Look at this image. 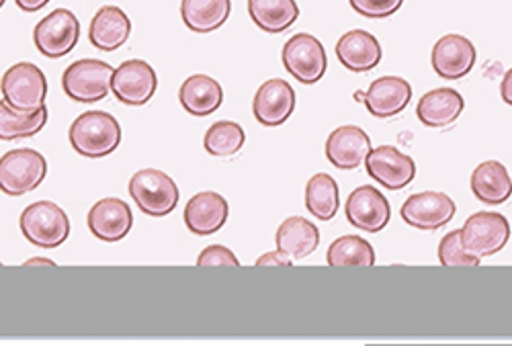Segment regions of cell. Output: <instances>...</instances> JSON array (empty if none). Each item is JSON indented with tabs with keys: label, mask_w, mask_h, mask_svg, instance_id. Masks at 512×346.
Listing matches in <instances>:
<instances>
[{
	"label": "cell",
	"mask_w": 512,
	"mask_h": 346,
	"mask_svg": "<svg viewBox=\"0 0 512 346\" xmlns=\"http://www.w3.org/2000/svg\"><path fill=\"white\" fill-rule=\"evenodd\" d=\"M326 263L334 269L373 267L375 265V250L365 238L343 236L330 244V248L326 252Z\"/></svg>",
	"instance_id": "f1b7e54d"
},
{
	"label": "cell",
	"mask_w": 512,
	"mask_h": 346,
	"mask_svg": "<svg viewBox=\"0 0 512 346\" xmlns=\"http://www.w3.org/2000/svg\"><path fill=\"white\" fill-rule=\"evenodd\" d=\"M476 46L463 35L449 33L443 35L433 48V68L441 78L459 80L472 72L476 66Z\"/></svg>",
	"instance_id": "2e32d148"
},
{
	"label": "cell",
	"mask_w": 512,
	"mask_h": 346,
	"mask_svg": "<svg viewBox=\"0 0 512 346\" xmlns=\"http://www.w3.org/2000/svg\"><path fill=\"white\" fill-rule=\"evenodd\" d=\"M283 66L302 84H316L328 70L326 50L318 37L310 33H297L285 43Z\"/></svg>",
	"instance_id": "ba28073f"
},
{
	"label": "cell",
	"mask_w": 512,
	"mask_h": 346,
	"mask_svg": "<svg viewBox=\"0 0 512 346\" xmlns=\"http://www.w3.org/2000/svg\"><path fill=\"white\" fill-rule=\"evenodd\" d=\"M17 9H21L23 13H37L44 7L50 5V0H15Z\"/></svg>",
	"instance_id": "d590c367"
},
{
	"label": "cell",
	"mask_w": 512,
	"mask_h": 346,
	"mask_svg": "<svg viewBox=\"0 0 512 346\" xmlns=\"http://www.w3.org/2000/svg\"><path fill=\"white\" fill-rule=\"evenodd\" d=\"M179 101L187 113L195 117H207L222 107L224 91L220 82L211 76L193 74L181 84Z\"/></svg>",
	"instance_id": "7402d4cb"
},
{
	"label": "cell",
	"mask_w": 512,
	"mask_h": 346,
	"mask_svg": "<svg viewBox=\"0 0 512 346\" xmlns=\"http://www.w3.org/2000/svg\"><path fill=\"white\" fill-rule=\"evenodd\" d=\"M463 107L465 101L455 89H435L420 99L416 115L426 127H449L459 119Z\"/></svg>",
	"instance_id": "cb8c5ba5"
},
{
	"label": "cell",
	"mask_w": 512,
	"mask_h": 346,
	"mask_svg": "<svg viewBox=\"0 0 512 346\" xmlns=\"http://www.w3.org/2000/svg\"><path fill=\"white\" fill-rule=\"evenodd\" d=\"M80 23L68 9H56L33 29V43L41 56L58 60L68 56L78 43Z\"/></svg>",
	"instance_id": "52a82bcc"
},
{
	"label": "cell",
	"mask_w": 512,
	"mask_h": 346,
	"mask_svg": "<svg viewBox=\"0 0 512 346\" xmlns=\"http://www.w3.org/2000/svg\"><path fill=\"white\" fill-rule=\"evenodd\" d=\"M48 119H50V113L46 105L35 113L23 115L13 111L5 101H0V140L13 142V140L33 138L46 127Z\"/></svg>",
	"instance_id": "83f0119b"
},
{
	"label": "cell",
	"mask_w": 512,
	"mask_h": 346,
	"mask_svg": "<svg viewBox=\"0 0 512 346\" xmlns=\"http://www.w3.org/2000/svg\"><path fill=\"white\" fill-rule=\"evenodd\" d=\"M277 250L289 261H302L320 246L318 228L306 218H287L277 230Z\"/></svg>",
	"instance_id": "603a6c76"
},
{
	"label": "cell",
	"mask_w": 512,
	"mask_h": 346,
	"mask_svg": "<svg viewBox=\"0 0 512 346\" xmlns=\"http://www.w3.org/2000/svg\"><path fill=\"white\" fill-rule=\"evenodd\" d=\"M500 95H502V101L512 107V68L504 74L502 78V84H500Z\"/></svg>",
	"instance_id": "8d00e7d4"
},
{
	"label": "cell",
	"mask_w": 512,
	"mask_h": 346,
	"mask_svg": "<svg viewBox=\"0 0 512 346\" xmlns=\"http://www.w3.org/2000/svg\"><path fill=\"white\" fill-rule=\"evenodd\" d=\"M355 13L367 19H388L398 13L404 0H349Z\"/></svg>",
	"instance_id": "d6a6232c"
},
{
	"label": "cell",
	"mask_w": 512,
	"mask_h": 346,
	"mask_svg": "<svg viewBox=\"0 0 512 346\" xmlns=\"http://www.w3.org/2000/svg\"><path fill=\"white\" fill-rule=\"evenodd\" d=\"M130 195L150 218H164V215L173 213L181 199L177 183L166 172L156 168L136 172L130 181Z\"/></svg>",
	"instance_id": "277c9868"
},
{
	"label": "cell",
	"mask_w": 512,
	"mask_h": 346,
	"mask_svg": "<svg viewBox=\"0 0 512 346\" xmlns=\"http://www.w3.org/2000/svg\"><path fill=\"white\" fill-rule=\"evenodd\" d=\"M365 168L373 181L390 191H402L416 177L414 160L394 146H379L371 150L365 158Z\"/></svg>",
	"instance_id": "7c38bea8"
},
{
	"label": "cell",
	"mask_w": 512,
	"mask_h": 346,
	"mask_svg": "<svg viewBox=\"0 0 512 346\" xmlns=\"http://www.w3.org/2000/svg\"><path fill=\"white\" fill-rule=\"evenodd\" d=\"M345 211L351 226L369 234L381 232L392 220V207L388 199L371 185L355 189L347 199Z\"/></svg>",
	"instance_id": "4fadbf2b"
},
{
	"label": "cell",
	"mask_w": 512,
	"mask_h": 346,
	"mask_svg": "<svg viewBox=\"0 0 512 346\" xmlns=\"http://www.w3.org/2000/svg\"><path fill=\"white\" fill-rule=\"evenodd\" d=\"M158 86V76L154 68L144 60L123 62L111 78V93L115 99L127 107L146 105Z\"/></svg>",
	"instance_id": "30bf717a"
},
{
	"label": "cell",
	"mask_w": 512,
	"mask_h": 346,
	"mask_svg": "<svg viewBox=\"0 0 512 346\" xmlns=\"http://www.w3.org/2000/svg\"><path fill=\"white\" fill-rule=\"evenodd\" d=\"M244 142H246L244 129L234 121L213 123L207 129L205 140H203L205 150L216 158H228V156L238 154L242 150Z\"/></svg>",
	"instance_id": "4dcf8cb0"
},
{
	"label": "cell",
	"mask_w": 512,
	"mask_h": 346,
	"mask_svg": "<svg viewBox=\"0 0 512 346\" xmlns=\"http://www.w3.org/2000/svg\"><path fill=\"white\" fill-rule=\"evenodd\" d=\"M297 97L293 86L287 80L271 78L254 95L252 111L256 121L265 127L283 125L295 111Z\"/></svg>",
	"instance_id": "9a60e30c"
},
{
	"label": "cell",
	"mask_w": 512,
	"mask_h": 346,
	"mask_svg": "<svg viewBox=\"0 0 512 346\" xmlns=\"http://www.w3.org/2000/svg\"><path fill=\"white\" fill-rule=\"evenodd\" d=\"M371 140L357 125L336 127L326 140V158L340 170H355L371 152Z\"/></svg>",
	"instance_id": "d6986e66"
},
{
	"label": "cell",
	"mask_w": 512,
	"mask_h": 346,
	"mask_svg": "<svg viewBox=\"0 0 512 346\" xmlns=\"http://www.w3.org/2000/svg\"><path fill=\"white\" fill-rule=\"evenodd\" d=\"M33 265H44V267H56V263L48 261V258H31V261L25 263V267H33Z\"/></svg>",
	"instance_id": "74e56055"
},
{
	"label": "cell",
	"mask_w": 512,
	"mask_h": 346,
	"mask_svg": "<svg viewBox=\"0 0 512 346\" xmlns=\"http://www.w3.org/2000/svg\"><path fill=\"white\" fill-rule=\"evenodd\" d=\"M21 232L37 248H58L70 236V220L60 205L37 201L21 213Z\"/></svg>",
	"instance_id": "3957f363"
},
{
	"label": "cell",
	"mask_w": 512,
	"mask_h": 346,
	"mask_svg": "<svg viewBox=\"0 0 512 346\" xmlns=\"http://www.w3.org/2000/svg\"><path fill=\"white\" fill-rule=\"evenodd\" d=\"M48 175V162L35 150L19 148L0 158V191L21 197L35 191Z\"/></svg>",
	"instance_id": "5b68a950"
},
{
	"label": "cell",
	"mask_w": 512,
	"mask_h": 346,
	"mask_svg": "<svg viewBox=\"0 0 512 346\" xmlns=\"http://www.w3.org/2000/svg\"><path fill=\"white\" fill-rule=\"evenodd\" d=\"M70 144L84 158H105L121 144V125L105 111H87L70 127Z\"/></svg>",
	"instance_id": "6da1fadb"
},
{
	"label": "cell",
	"mask_w": 512,
	"mask_h": 346,
	"mask_svg": "<svg viewBox=\"0 0 512 346\" xmlns=\"http://www.w3.org/2000/svg\"><path fill=\"white\" fill-rule=\"evenodd\" d=\"M439 263L445 267H478L480 258L465 250L461 230H453L439 244Z\"/></svg>",
	"instance_id": "1f68e13d"
},
{
	"label": "cell",
	"mask_w": 512,
	"mask_h": 346,
	"mask_svg": "<svg viewBox=\"0 0 512 346\" xmlns=\"http://www.w3.org/2000/svg\"><path fill=\"white\" fill-rule=\"evenodd\" d=\"M306 207L320 222H330L334 218L340 207V193L336 181L330 175L320 172V175H314L308 181Z\"/></svg>",
	"instance_id": "f546056e"
},
{
	"label": "cell",
	"mask_w": 512,
	"mask_h": 346,
	"mask_svg": "<svg viewBox=\"0 0 512 346\" xmlns=\"http://www.w3.org/2000/svg\"><path fill=\"white\" fill-rule=\"evenodd\" d=\"M357 101H363L369 113L377 119H388L400 115L412 99V86L400 76L377 78L367 93H355Z\"/></svg>",
	"instance_id": "5bb4252c"
},
{
	"label": "cell",
	"mask_w": 512,
	"mask_h": 346,
	"mask_svg": "<svg viewBox=\"0 0 512 346\" xmlns=\"http://www.w3.org/2000/svg\"><path fill=\"white\" fill-rule=\"evenodd\" d=\"M232 13V0H183L181 17L187 29L211 33L220 29Z\"/></svg>",
	"instance_id": "484cf974"
},
{
	"label": "cell",
	"mask_w": 512,
	"mask_h": 346,
	"mask_svg": "<svg viewBox=\"0 0 512 346\" xmlns=\"http://www.w3.org/2000/svg\"><path fill=\"white\" fill-rule=\"evenodd\" d=\"M132 35V21L119 7H103L93 17L89 39L101 52H115L125 46Z\"/></svg>",
	"instance_id": "44dd1931"
},
{
	"label": "cell",
	"mask_w": 512,
	"mask_h": 346,
	"mask_svg": "<svg viewBox=\"0 0 512 346\" xmlns=\"http://www.w3.org/2000/svg\"><path fill=\"white\" fill-rule=\"evenodd\" d=\"M336 58L355 74L369 72L381 62V46L375 35L363 29L345 33L336 43Z\"/></svg>",
	"instance_id": "ffe728a7"
},
{
	"label": "cell",
	"mask_w": 512,
	"mask_h": 346,
	"mask_svg": "<svg viewBox=\"0 0 512 346\" xmlns=\"http://www.w3.org/2000/svg\"><path fill=\"white\" fill-rule=\"evenodd\" d=\"M291 265H293V261H289V258L285 254H281L279 250L267 252L259 258V261H256V267H291Z\"/></svg>",
	"instance_id": "e575fe53"
},
{
	"label": "cell",
	"mask_w": 512,
	"mask_h": 346,
	"mask_svg": "<svg viewBox=\"0 0 512 346\" xmlns=\"http://www.w3.org/2000/svg\"><path fill=\"white\" fill-rule=\"evenodd\" d=\"M197 267H240V261L230 248L216 244V246H207L199 254Z\"/></svg>",
	"instance_id": "836d02e7"
},
{
	"label": "cell",
	"mask_w": 512,
	"mask_h": 346,
	"mask_svg": "<svg viewBox=\"0 0 512 346\" xmlns=\"http://www.w3.org/2000/svg\"><path fill=\"white\" fill-rule=\"evenodd\" d=\"M0 91L13 111L29 115L46 105L48 78L35 64L19 62L5 72L0 80Z\"/></svg>",
	"instance_id": "7a4b0ae2"
},
{
	"label": "cell",
	"mask_w": 512,
	"mask_h": 346,
	"mask_svg": "<svg viewBox=\"0 0 512 346\" xmlns=\"http://www.w3.org/2000/svg\"><path fill=\"white\" fill-rule=\"evenodd\" d=\"M510 238V224L502 213L478 211L461 228V242L469 254L478 258L498 254Z\"/></svg>",
	"instance_id": "9c48e42d"
},
{
	"label": "cell",
	"mask_w": 512,
	"mask_h": 346,
	"mask_svg": "<svg viewBox=\"0 0 512 346\" xmlns=\"http://www.w3.org/2000/svg\"><path fill=\"white\" fill-rule=\"evenodd\" d=\"M89 230L103 242H119L132 232V207L121 199L107 197L93 205L89 211Z\"/></svg>",
	"instance_id": "ac0fdd59"
},
{
	"label": "cell",
	"mask_w": 512,
	"mask_h": 346,
	"mask_svg": "<svg viewBox=\"0 0 512 346\" xmlns=\"http://www.w3.org/2000/svg\"><path fill=\"white\" fill-rule=\"evenodd\" d=\"M457 205L453 199L439 191H424L406 199L402 205V220L424 232H435L455 218Z\"/></svg>",
	"instance_id": "8fae6325"
},
{
	"label": "cell",
	"mask_w": 512,
	"mask_h": 346,
	"mask_svg": "<svg viewBox=\"0 0 512 346\" xmlns=\"http://www.w3.org/2000/svg\"><path fill=\"white\" fill-rule=\"evenodd\" d=\"M5 7V0H0V9H3Z\"/></svg>",
	"instance_id": "f35d334b"
},
{
	"label": "cell",
	"mask_w": 512,
	"mask_h": 346,
	"mask_svg": "<svg viewBox=\"0 0 512 346\" xmlns=\"http://www.w3.org/2000/svg\"><path fill=\"white\" fill-rule=\"evenodd\" d=\"M472 191L486 205H502L512 197V179L504 164L496 160L482 162L472 175Z\"/></svg>",
	"instance_id": "d4e9b609"
},
{
	"label": "cell",
	"mask_w": 512,
	"mask_h": 346,
	"mask_svg": "<svg viewBox=\"0 0 512 346\" xmlns=\"http://www.w3.org/2000/svg\"><path fill=\"white\" fill-rule=\"evenodd\" d=\"M230 218L228 201L213 191H203L191 197L185 207V224L195 236H211L226 226Z\"/></svg>",
	"instance_id": "e0dca14e"
},
{
	"label": "cell",
	"mask_w": 512,
	"mask_h": 346,
	"mask_svg": "<svg viewBox=\"0 0 512 346\" xmlns=\"http://www.w3.org/2000/svg\"><path fill=\"white\" fill-rule=\"evenodd\" d=\"M0 265H3V263H0Z\"/></svg>",
	"instance_id": "ab89813d"
},
{
	"label": "cell",
	"mask_w": 512,
	"mask_h": 346,
	"mask_svg": "<svg viewBox=\"0 0 512 346\" xmlns=\"http://www.w3.org/2000/svg\"><path fill=\"white\" fill-rule=\"evenodd\" d=\"M113 68L101 60H78L64 70L62 89L76 103H97L111 93Z\"/></svg>",
	"instance_id": "8992f818"
},
{
	"label": "cell",
	"mask_w": 512,
	"mask_h": 346,
	"mask_svg": "<svg viewBox=\"0 0 512 346\" xmlns=\"http://www.w3.org/2000/svg\"><path fill=\"white\" fill-rule=\"evenodd\" d=\"M248 13L259 29L283 33L300 17V7L295 0H248Z\"/></svg>",
	"instance_id": "4316f807"
}]
</instances>
